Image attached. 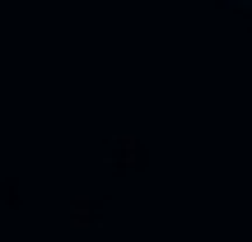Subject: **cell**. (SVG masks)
Wrapping results in <instances>:
<instances>
[{
    "mask_svg": "<svg viewBox=\"0 0 252 242\" xmlns=\"http://www.w3.org/2000/svg\"><path fill=\"white\" fill-rule=\"evenodd\" d=\"M103 159H108L112 168H126V163H135V168H140L145 154H140V144H135V140H122V135H117V140H108V154H103Z\"/></svg>",
    "mask_w": 252,
    "mask_h": 242,
    "instance_id": "obj_1",
    "label": "cell"
},
{
    "mask_svg": "<svg viewBox=\"0 0 252 242\" xmlns=\"http://www.w3.org/2000/svg\"><path fill=\"white\" fill-rule=\"evenodd\" d=\"M65 215H70L75 228H94V224H98V200H94V196H75L70 205H65Z\"/></svg>",
    "mask_w": 252,
    "mask_h": 242,
    "instance_id": "obj_2",
    "label": "cell"
},
{
    "mask_svg": "<svg viewBox=\"0 0 252 242\" xmlns=\"http://www.w3.org/2000/svg\"><path fill=\"white\" fill-rule=\"evenodd\" d=\"M0 205H9V210H19V205H24V187H19L14 177H5V182H0Z\"/></svg>",
    "mask_w": 252,
    "mask_h": 242,
    "instance_id": "obj_3",
    "label": "cell"
}]
</instances>
